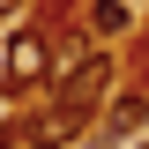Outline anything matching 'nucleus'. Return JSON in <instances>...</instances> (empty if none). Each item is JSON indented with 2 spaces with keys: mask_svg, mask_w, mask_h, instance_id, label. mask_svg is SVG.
<instances>
[{
  "mask_svg": "<svg viewBox=\"0 0 149 149\" xmlns=\"http://www.w3.org/2000/svg\"><path fill=\"white\" fill-rule=\"evenodd\" d=\"M0 149H22V119H0Z\"/></svg>",
  "mask_w": 149,
  "mask_h": 149,
  "instance_id": "obj_7",
  "label": "nucleus"
},
{
  "mask_svg": "<svg viewBox=\"0 0 149 149\" xmlns=\"http://www.w3.org/2000/svg\"><path fill=\"white\" fill-rule=\"evenodd\" d=\"M30 8H37V22H45L52 37H67L74 22H82V8H90V0H30Z\"/></svg>",
  "mask_w": 149,
  "mask_h": 149,
  "instance_id": "obj_5",
  "label": "nucleus"
},
{
  "mask_svg": "<svg viewBox=\"0 0 149 149\" xmlns=\"http://www.w3.org/2000/svg\"><path fill=\"white\" fill-rule=\"evenodd\" d=\"M15 15H30V0H0V30H15Z\"/></svg>",
  "mask_w": 149,
  "mask_h": 149,
  "instance_id": "obj_6",
  "label": "nucleus"
},
{
  "mask_svg": "<svg viewBox=\"0 0 149 149\" xmlns=\"http://www.w3.org/2000/svg\"><path fill=\"white\" fill-rule=\"evenodd\" d=\"M74 30H82V45H112V37H134V0H90Z\"/></svg>",
  "mask_w": 149,
  "mask_h": 149,
  "instance_id": "obj_4",
  "label": "nucleus"
},
{
  "mask_svg": "<svg viewBox=\"0 0 149 149\" xmlns=\"http://www.w3.org/2000/svg\"><path fill=\"white\" fill-rule=\"evenodd\" d=\"M52 67H60V45L45 22H15L8 45H0V104H37L52 90Z\"/></svg>",
  "mask_w": 149,
  "mask_h": 149,
  "instance_id": "obj_1",
  "label": "nucleus"
},
{
  "mask_svg": "<svg viewBox=\"0 0 149 149\" xmlns=\"http://www.w3.org/2000/svg\"><path fill=\"white\" fill-rule=\"evenodd\" d=\"M142 134H149V90H142V82H119V90L104 97V112L90 119L82 149H134Z\"/></svg>",
  "mask_w": 149,
  "mask_h": 149,
  "instance_id": "obj_2",
  "label": "nucleus"
},
{
  "mask_svg": "<svg viewBox=\"0 0 149 149\" xmlns=\"http://www.w3.org/2000/svg\"><path fill=\"white\" fill-rule=\"evenodd\" d=\"M82 134H90V112L60 104V97H37L22 112V149H82Z\"/></svg>",
  "mask_w": 149,
  "mask_h": 149,
  "instance_id": "obj_3",
  "label": "nucleus"
}]
</instances>
